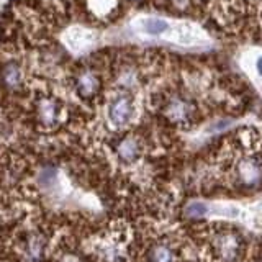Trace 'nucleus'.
Masks as SVG:
<instances>
[{
	"instance_id": "f257e3e1",
	"label": "nucleus",
	"mask_w": 262,
	"mask_h": 262,
	"mask_svg": "<svg viewBox=\"0 0 262 262\" xmlns=\"http://www.w3.org/2000/svg\"><path fill=\"white\" fill-rule=\"evenodd\" d=\"M213 249H215L216 256L225 262H234L241 256L243 251V239L237 233L225 231L220 233L215 239H213Z\"/></svg>"
},
{
	"instance_id": "f03ea898",
	"label": "nucleus",
	"mask_w": 262,
	"mask_h": 262,
	"mask_svg": "<svg viewBox=\"0 0 262 262\" xmlns=\"http://www.w3.org/2000/svg\"><path fill=\"white\" fill-rule=\"evenodd\" d=\"M133 102L128 95H118L108 106V118L115 126H123L131 120Z\"/></svg>"
},
{
	"instance_id": "7ed1b4c3",
	"label": "nucleus",
	"mask_w": 262,
	"mask_h": 262,
	"mask_svg": "<svg viewBox=\"0 0 262 262\" xmlns=\"http://www.w3.org/2000/svg\"><path fill=\"white\" fill-rule=\"evenodd\" d=\"M166 117L176 125H187L193 117V105L185 98H172L166 106Z\"/></svg>"
},
{
	"instance_id": "20e7f679",
	"label": "nucleus",
	"mask_w": 262,
	"mask_h": 262,
	"mask_svg": "<svg viewBox=\"0 0 262 262\" xmlns=\"http://www.w3.org/2000/svg\"><path fill=\"white\" fill-rule=\"evenodd\" d=\"M115 151H117V156L121 162L131 164L136 162L139 159V156H141V144H139V141L135 136H126L117 144V149Z\"/></svg>"
},
{
	"instance_id": "39448f33",
	"label": "nucleus",
	"mask_w": 262,
	"mask_h": 262,
	"mask_svg": "<svg viewBox=\"0 0 262 262\" xmlns=\"http://www.w3.org/2000/svg\"><path fill=\"white\" fill-rule=\"evenodd\" d=\"M260 167L259 161L252 158H246L237 164V179L241 180L244 185H256L259 182Z\"/></svg>"
},
{
	"instance_id": "423d86ee",
	"label": "nucleus",
	"mask_w": 262,
	"mask_h": 262,
	"mask_svg": "<svg viewBox=\"0 0 262 262\" xmlns=\"http://www.w3.org/2000/svg\"><path fill=\"white\" fill-rule=\"evenodd\" d=\"M100 90V79L92 71H84L77 77V92L84 98H92Z\"/></svg>"
},
{
	"instance_id": "0eeeda50",
	"label": "nucleus",
	"mask_w": 262,
	"mask_h": 262,
	"mask_svg": "<svg viewBox=\"0 0 262 262\" xmlns=\"http://www.w3.org/2000/svg\"><path fill=\"white\" fill-rule=\"evenodd\" d=\"M59 118V105L53 98H43L38 105V120L41 125L53 126Z\"/></svg>"
},
{
	"instance_id": "6e6552de",
	"label": "nucleus",
	"mask_w": 262,
	"mask_h": 262,
	"mask_svg": "<svg viewBox=\"0 0 262 262\" xmlns=\"http://www.w3.org/2000/svg\"><path fill=\"white\" fill-rule=\"evenodd\" d=\"M2 80L8 89H18L21 84V71L18 66L13 62L7 64L2 71Z\"/></svg>"
},
{
	"instance_id": "1a4fd4ad",
	"label": "nucleus",
	"mask_w": 262,
	"mask_h": 262,
	"mask_svg": "<svg viewBox=\"0 0 262 262\" xmlns=\"http://www.w3.org/2000/svg\"><path fill=\"white\" fill-rule=\"evenodd\" d=\"M151 262H176V252L167 244H156L149 251Z\"/></svg>"
},
{
	"instance_id": "9d476101",
	"label": "nucleus",
	"mask_w": 262,
	"mask_h": 262,
	"mask_svg": "<svg viewBox=\"0 0 262 262\" xmlns=\"http://www.w3.org/2000/svg\"><path fill=\"white\" fill-rule=\"evenodd\" d=\"M167 28H169V23L162 18H146L143 21V31L146 35H151V36L162 35Z\"/></svg>"
},
{
	"instance_id": "9b49d317",
	"label": "nucleus",
	"mask_w": 262,
	"mask_h": 262,
	"mask_svg": "<svg viewBox=\"0 0 262 262\" xmlns=\"http://www.w3.org/2000/svg\"><path fill=\"white\" fill-rule=\"evenodd\" d=\"M28 252L33 259H41L45 256V241L41 236H31L28 241Z\"/></svg>"
},
{
	"instance_id": "f8f14e48",
	"label": "nucleus",
	"mask_w": 262,
	"mask_h": 262,
	"mask_svg": "<svg viewBox=\"0 0 262 262\" xmlns=\"http://www.w3.org/2000/svg\"><path fill=\"white\" fill-rule=\"evenodd\" d=\"M207 213V207L203 203H190L185 210V215L188 218H202Z\"/></svg>"
}]
</instances>
